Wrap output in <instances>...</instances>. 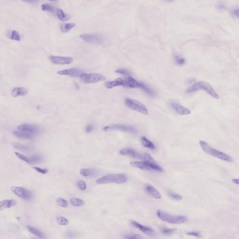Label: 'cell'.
Masks as SVG:
<instances>
[{
  "label": "cell",
  "mask_w": 239,
  "mask_h": 239,
  "mask_svg": "<svg viewBox=\"0 0 239 239\" xmlns=\"http://www.w3.org/2000/svg\"><path fill=\"white\" fill-rule=\"evenodd\" d=\"M199 90H203L206 92L208 94L216 99H218L219 96L216 92L214 88L208 82L201 81L196 82L187 88L185 91L186 93H194Z\"/></svg>",
  "instance_id": "1"
},
{
  "label": "cell",
  "mask_w": 239,
  "mask_h": 239,
  "mask_svg": "<svg viewBox=\"0 0 239 239\" xmlns=\"http://www.w3.org/2000/svg\"><path fill=\"white\" fill-rule=\"evenodd\" d=\"M199 143L200 146L203 151L207 154L216 157L219 159L228 162H232L233 161V158L229 156L228 155L211 147L205 141H200Z\"/></svg>",
  "instance_id": "2"
},
{
  "label": "cell",
  "mask_w": 239,
  "mask_h": 239,
  "mask_svg": "<svg viewBox=\"0 0 239 239\" xmlns=\"http://www.w3.org/2000/svg\"><path fill=\"white\" fill-rule=\"evenodd\" d=\"M157 217L162 220L173 224H181L187 221L188 219L185 216L173 215L164 211L158 210L157 212Z\"/></svg>",
  "instance_id": "3"
},
{
  "label": "cell",
  "mask_w": 239,
  "mask_h": 239,
  "mask_svg": "<svg viewBox=\"0 0 239 239\" xmlns=\"http://www.w3.org/2000/svg\"><path fill=\"white\" fill-rule=\"evenodd\" d=\"M127 178L122 174H111L103 176L96 180V183L99 184L110 183H122L126 182Z\"/></svg>",
  "instance_id": "4"
},
{
  "label": "cell",
  "mask_w": 239,
  "mask_h": 239,
  "mask_svg": "<svg viewBox=\"0 0 239 239\" xmlns=\"http://www.w3.org/2000/svg\"><path fill=\"white\" fill-rule=\"evenodd\" d=\"M125 103L129 108L133 110L139 112V113L145 115L148 114V109L146 106L139 101L130 98H127L125 100Z\"/></svg>",
  "instance_id": "5"
},
{
  "label": "cell",
  "mask_w": 239,
  "mask_h": 239,
  "mask_svg": "<svg viewBox=\"0 0 239 239\" xmlns=\"http://www.w3.org/2000/svg\"><path fill=\"white\" fill-rule=\"evenodd\" d=\"M80 78L84 83L86 84H93L106 80V78L104 76L96 73H83Z\"/></svg>",
  "instance_id": "6"
},
{
  "label": "cell",
  "mask_w": 239,
  "mask_h": 239,
  "mask_svg": "<svg viewBox=\"0 0 239 239\" xmlns=\"http://www.w3.org/2000/svg\"><path fill=\"white\" fill-rule=\"evenodd\" d=\"M11 190L13 194L22 199L30 200L33 198L32 193L24 187L12 186L11 187Z\"/></svg>",
  "instance_id": "7"
},
{
  "label": "cell",
  "mask_w": 239,
  "mask_h": 239,
  "mask_svg": "<svg viewBox=\"0 0 239 239\" xmlns=\"http://www.w3.org/2000/svg\"><path fill=\"white\" fill-rule=\"evenodd\" d=\"M80 38L87 43L93 44H100L103 40L102 36L98 34H82L80 35Z\"/></svg>",
  "instance_id": "8"
},
{
  "label": "cell",
  "mask_w": 239,
  "mask_h": 239,
  "mask_svg": "<svg viewBox=\"0 0 239 239\" xmlns=\"http://www.w3.org/2000/svg\"><path fill=\"white\" fill-rule=\"evenodd\" d=\"M103 130L106 131L109 130H119L131 133H135L136 132V130L133 127L131 126L120 125V124H114L111 126H106L103 128Z\"/></svg>",
  "instance_id": "9"
},
{
  "label": "cell",
  "mask_w": 239,
  "mask_h": 239,
  "mask_svg": "<svg viewBox=\"0 0 239 239\" xmlns=\"http://www.w3.org/2000/svg\"><path fill=\"white\" fill-rule=\"evenodd\" d=\"M51 62L57 65H70L73 63V59L72 57L62 56H50L49 57Z\"/></svg>",
  "instance_id": "10"
},
{
  "label": "cell",
  "mask_w": 239,
  "mask_h": 239,
  "mask_svg": "<svg viewBox=\"0 0 239 239\" xmlns=\"http://www.w3.org/2000/svg\"><path fill=\"white\" fill-rule=\"evenodd\" d=\"M143 160L149 167L150 170H154V171H157V172H162V169L161 167H160L159 165L156 163L154 160L150 155L148 154H145L143 156Z\"/></svg>",
  "instance_id": "11"
},
{
  "label": "cell",
  "mask_w": 239,
  "mask_h": 239,
  "mask_svg": "<svg viewBox=\"0 0 239 239\" xmlns=\"http://www.w3.org/2000/svg\"><path fill=\"white\" fill-rule=\"evenodd\" d=\"M57 73L60 75L69 76L72 77H80L84 73L82 70H80L79 69L72 68L59 71Z\"/></svg>",
  "instance_id": "12"
},
{
  "label": "cell",
  "mask_w": 239,
  "mask_h": 239,
  "mask_svg": "<svg viewBox=\"0 0 239 239\" xmlns=\"http://www.w3.org/2000/svg\"><path fill=\"white\" fill-rule=\"evenodd\" d=\"M18 129L19 130L30 133L34 135L39 133L40 131V128L39 127L30 124H22L18 126Z\"/></svg>",
  "instance_id": "13"
},
{
  "label": "cell",
  "mask_w": 239,
  "mask_h": 239,
  "mask_svg": "<svg viewBox=\"0 0 239 239\" xmlns=\"http://www.w3.org/2000/svg\"><path fill=\"white\" fill-rule=\"evenodd\" d=\"M131 223L134 227H136V228L139 229V230L144 233V234H147V235L150 236H154L155 234V230L150 226L142 225L141 224L134 220L132 221Z\"/></svg>",
  "instance_id": "14"
},
{
  "label": "cell",
  "mask_w": 239,
  "mask_h": 239,
  "mask_svg": "<svg viewBox=\"0 0 239 239\" xmlns=\"http://www.w3.org/2000/svg\"><path fill=\"white\" fill-rule=\"evenodd\" d=\"M105 86L108 89H111L114 87H118V86H122V87H126V79H123L122 78H117L113 81H108L105 83Z\"/></svg>",
  "instance_id": "15"
},
{
  "label": "cell",
  "mask_w": 239,
  "mask_h": 239,
  "mask_svg": "<svg viewBox=\"0 0 239 239\" xmlns=\"http://www.w3.org/2000/svg\"><path fill=\"white\" fill-rule=\"evenodd\" d=\"M171 107L176 111L178 113L181 115H187L191 113L190 110L181 106L179 103L176 102H172L171 103Z\"/></svg>",
  "instance_id": "16"
},
{
  "label": "cell",
  "mask_w": 239,
  "mask_h": 239,
  "mask_svg": "<svg viewBox=\"0 0 239 239\" xmlns=\"http://www.w3.org/2000/svg\"><path fill=\"white\" fill-rule=\"evenodd\" d=\"M13 135L16 137L22 139H32L34 138V135L30 133L23 131H14L13 132Z\"/></svg>",
  "instance_id": "17"
},
{
  "label": "cell",
  "mask_w": 239,
  "mask_h": 239,
  "mask_svg": "<svg viewBox=\"0 0 239 239\" xmlns=\"http://www.w3.org/2000/svg\"><path fill=\"white\" fill-rule=\"evenodd\" d=\"M17 204L16 201L14 199H6L0 202L1 210H3L6 208H11Z\"/></svg>",
  "instance_id": "18"
},
{
  "label": "cell",
  "mask_w": 239,
  "mask_h": 239,
  "mask_svg": "<svg viewBox=\"0 0 239 239\" xmlns=\"http://www.w3.org/2000/svg\"><path fill=\"white\" fill-rule=\"evenodd\" d=\"M126 80V88H140V82L134 79L132 77L129 76Z\"/></svg>",
  "instance_id": "19"
},
{
  "label": "cell",
  "mask_w": 239,
  "mask_h": 239,
  "mask_svg": "<svg viewBox=\"0 0 239 239\" xmlns=\"http://www.w3.org/2000/svg\"><path fill=\"white\" fill-rule=\"evenodd\" d=\"M146 190L151 196L156 199H160L161 198V195L159 192L155 189L153 186L148 185L146 186Z\"/></svg>",
  "instance_id": "20"
},
{
  "label": "cell",
  "mask_w": 239,
  "mask_h": 239,
  "mask_svg": "<svg viewBox=\"0 0 239 239\" xmlns=\"http://www.w3.org/2000/svg\"><path fill=\"white\" fill-rule=\"evenodd\" d=\"M12 95L14 97L24 96L28 93V90L24 88H15L12 90Z\"/></svg>",
  "instance_id": "21"
},
{
  "label": "cell",
  "mask_w": 239,
  "mask_h": 239,
  "mask_svg": "<svg viewBox=\"0 0 239 239\" xmlns=\"http://www.w3.org/2000/svg\"><path fill=\"white\" fill-rule=\"evenodd\" d=\"M97 171L91 169H82L80 170V174L86 177H93L97 174Z\"/></svg>",
  "instance_id": "22"
},
{
  "label": "cell",
  "mask_w": 239,
  "mask_h": 239,
  "mask_svg": "<svg viewBox=\"0 0 239 239\" xmlns=\"http://www.w3.org/2000/svg\"><path fill=\"white\" fill-rule=\"evenodd\" d=\"M120 153L122 155L130 156L132 157H138L139 156L135 151L132 148H124L120 150Z\"/></svg>",
  "instance_id": "23"
},
{
  "label": "cell",
  "mask_w": 239,
  "mask_h": 239,
  "mask_svg": "<svg viewBox=\"0 0 239 239\" xmlns=\"http://www.w3.org/2000/svg\"><path fill=\"white\" fill-rule=\"evenodd\" d=\"M12 146L15 149L24 151H30L33 150V147L29 145H24L20 143H14Z\"/></svg>",
  "instance_id": "24"
},
{
  "label": "cell",
  "mask_w": 239,
  "mask_h": 239,
  "mask_svg": "<svg viewBox=\"0 0 239 239\" xmlns=\"http://www.w3.org/2000/svg\"><path fill=\"white\" fill-rule=\"evenodd\" d=\"M27 229H28L30 233H31V234L39 237L40 238L42 239H45V235L41 231H40L39 229H38V228L33 227V226H27Z\"/></svg>",
  "instance_id": "25"
},
{
  "label": "cell",
  "mask_w": 239,
  "mask_h": 239,
  "mask_svg": "<svg viewBox=\"0 0 239 239\" xmlns=\"http://www.w3.org/2000/svg\"><path fill=\"white\" fill-rule=\"evenodd\" d=\"M140 88H141L144 92L146 93L149 96H151V97L155 96L156 93L154 91L142 82H140Z\"/></svg>",
  "instance_id": "26"
},
{
  "label": "cell",
  "mask_w": 239,
  "mask_h": 239,
  "mask_svg": "<svg viewBox=\"0 0 239 239\" xmlns=\"http://www.w3.org/2000/svg\"><path fill=\"white\" fill-rule=\"evenodd\" d=\"M130 165L134 167L139 168L142 170H150L149 167L145 163V162H131Z\"/></svg>",
  "instance_id": "27"
},
{
  "label": "cell",
  "mask_w": 239,
  "mask_h": 239,
  "mask_svg": "<svg viewBox=\"0 0 239 239\" xmlns=\"http://www.w3.org/2000/svg\"><path fill=\"white\" fill-rule=\"evenodd\" d=\"M76 25L75 23H69V24H62L60 27L61 31L63 33H67L69 32L71 29Z\"/></svg>",
  "instance_id": "28"
},
{
  "label": "cell",
  "mask_w": 239,
  "mask_h": 239,
  "mask_svg": "<svg viewBox=\"0 0 239 239\" xmlns=\"http://www.w3.org/2000/svg\"><path fill=\"white\" fill-rule=\"evenodd\" d=\"M57 16L60 21L65 22L69 19L70 16L66 14L62 9H58L57 10Z\"/></svg>",
  "instance_id": "29"
},
{
  "label": "cell",
  "mask_w": 239,
  "mask_h": 239,
  "mask_svg": "<svg viewBox=\"0 0 239 239\" xmlns=\"http://www.w3.org/2000/svg\"><path fill=\"white\" fill-rule=\"evenodd\" d=\"M141 140L142 145H143L144 147H147V148L152 149V150H154V149H155V147L153 143L151 141H149V140L147 139L146 137H142Z\"/></svg>",
  "instance_id": "30"
},
{
  "label": "cell",
  "mask_w": 239,
  "mask_h": 239,
  "mask_svg": "<svg viewBox=\"0 0 239 239\" xmlns=\"http://www.w3.org/2000/svg\"><path fill=\"white\" fill-rule=\"evenodd\" d=\"M41 9L43 11L53 13L55 10L54 7L50 3L43 4L41 6Z\"/></svg>",
  "instance_id": "31"
},
{
  "label": "cell",
  "mask_w": 239,
  "mask_h": 239,
  "mask_svg": "<svg viewBox=\"0 0 239 239\" xmlns=\"http://www.w3.org/2000/svg\"><path fill=\"white\" fill-rule=\"evenodd\" d=\"M71 204L74 206H81L84 204V202L83 200L78 198H72L70 200Z\"/></svg>",
  "instance_id": "32"
},
{
  "label": "cell",
  "mask_w": 239,
  "mask_h": 239,
  "mask_svg": "<svg viewBox=\"0 0 239 239\" xmlns=\"http://www.w3.org/2000/svg\"><path fill=\"white\" fill-rule=\"evenodd\" d=\"M30 160V164H36L40 163L43 161V157L40 155H34L29 157Z\"/></svg>",
  "instance_id": "33"
},
{
  "label": "cell",
  "mask_w": 239,
  "mask_h": 239,
  "mask_svg": "<svg viewBox=\"0 0 239 239\" xmlns=\"http://www.w3.org/2000/svg\"><path fill=\"white\" fill-rule=\"evenodd\" d=\"M9 38L10 40H16L17 41H20L21 40V36L19 33L16 30H13L12 31V33L10 34Z\"/></svg>",
  "instance_id": "34"
},
{
  "label": "cell",
  "mask_w": 239,
  "mask_h": 239,
  "mask_svg": "<svg viewBox=\"0 0 239 239\" xmlns=\"http://www.w3.org/2000/svg\"><path fill=\"white\" fill-rule=\"evenodd\" d=\"M174 228H169L167 227H162L161 228V231L162 234L165 235H171L176 231Z\"/></svg>",
  "instance_id": "35"
},
{
  "label": "cell",
  "mask_w": 239,
  "mask_h": 239,
  "mask_svg": "<svg viewBox=\"0 0 239 239\" xmlns=\"http://www.w3.org/2000/svg\"><path fill=\"white\" fill-rule=\"evenodd\" d=\"M57 223L60 225L67 226L69 224L68 220L62 216H59L56 219Z\"/></svg>",
  "instance_id": "36"
},
{
  "label": "cell",
  "mask_w": 239,
  "mask_h": 239,
  "mask_svg": "<svg viewBox=\"0 0 239 239\" xmlns=\"http://www.w3.org/2000/svg\"><path fill=\"white\" fill-rule=\"evenodd\" d=\"M124 239H147L138 234L125 235Z\"/></svg>",
  "instance_id": "37"
},
{
  "label": "cell",
  "mask_w": 239,
  "mask_h": 239,
  "mask_svg": "<svg viewBox=\"0 0 239 239\" xmlns=\"http://www.w3.org/2000/svg\"><path fill=\"white\" fill-rule=\"evenodd\" d=\"M57 202L59 206L63 207V208H66L68 206V202L66 200L61 198L57 199Z\"/></svg>",
  "instance_id": "38"
},
{
  "label": "cell",
  "mask_w": 239,
  "mask_h": 239,
  "mask_svg": "<svg viewBox=\"0 0 239 239\" xmlns=\"http://www.w3.org/2000/svg\"><path fill=\"white\" fill-rule=\"evenodd\" d=\"M168 195L170 196V198L173 199L177 201H180L182 199V197L178 194H176V193H174L173 192H169L168 193Z\"/></svg>",
  "instance_id": "39"
},
{
  "label": "cell",
  "mask_w": 239,
  "mask_h": 239,
  "mask_svg": "<svg viewBox=\"0 0 239 239\" xmlns=\"http://www.w3.org/2000/svg\"><path fill=\"white\" fill-rule=\"evenodd\" d=\"M175 61L176 63L179 65V66H183L184 65L185 63V60L184 58L178 56V55H175L174 57Z\"/></svg>",
  "instance_id": "40"
},
{
  "label": "cell",
  "mask_w": 239,
  "mask_h": 239,
  "mask_svg": "<svg viewBox=\"0 0 239 239\" xmlns=\"http://www.w3.org/2000/svg\"><path fill=\"white\" fill-rule=\"evenodd\" d=\"M115 72L118 74H122L124 76H128L130 75V72L129 71L123 68L118 69L116 70Z\"/></svg>",
  "instance_id": "41"
},
{
  "label": "cell",
  "mask_w": 239,
  "mask_h": 239,
  "mask_svg": "<svg viewBox=\"0 0 239 239\" xmlns=\"http://www.w3.org/2000/svg\"><path fill=\"white\" fill-rule=\"evenodd\" d=\"M15 154H16V156L19 159L25 162H26L29 163V164H30V160H29V157H26L24 156V155L19 153L15 152Z\"/></svg>",
  "instance_id": "42"
},
{
  "label": "cell",
  "mask_w": 239,
  "mask_h": 239,
  "mask_svg": "<svg viewBox=\"0 0 239 239\" xmlns=\"http://www.w3.org/2000/svg\"><path fill=\"white\" fill-rule=\"evenodd\" d=\"M33 168L37 172H39L40 173L43 174H45L49 172V170L47 169H42V168L38 167H34Z\"/></svg>",
  "instance_id": "43"
},
{
  "label": "cell",
  "mask_w": 239,
  "mask_h": 239,
  "mask_svg": "<svg viewBox=\"0 0 239 239\" xmlns=\"http://www.w3.org/2000/svg\"><path fill=\"white\" fill-rule=\"evenodd\" d=\"M78 188L81 190H85L87 189V185L85 182L82 180L79 181L78 183Z\"/></svg>",
  "instance_id": "44"
},
{
  "label": "cell",
  "mask_w": 239,
  "mask_h": 239,
  "mask_svg": "<svg viewBox=\"0 0 239 239\" xmlns=\"http://www.w3.org/2000/svg\"><path fill=\"white\" fill-rule=\"evenodd\" d=\"M187 235L188 236H194L199 238L201 237L202 236L200 233L199 232H198V231H193V232H188V233H187Z\"/></svg>",
  "instance_id": "45"
},
{
  "label": "cell",
  "mask_w": 239,
  "mask_h": 239,
  "mask_svg": "<svg viewBox=\"0 0 239 239\" xmlns=\"http://www.w3.org/2000/svg\"><path fill=\"white\" fill-rule=\"evenodd\" d=\"M93 126L92 124H89V125H88L86 127V129H85V131L86 132L90 133L93 130Z\"/></svg>",
  "instance_id": "46"
},
{
  "label": "cell",
  "mask_w": 239,
  "mask_h": 239,
  "mask_svg": "<svg viewBox=\"0 0 239 239\" xmlns=\"http://www.w3.org/2000/svg\"><path fill=\"white\" fill-rule=\"evenodd\" d=\"M74 236H75V235H74V233H73V232H72V231H70V232L68 233L67 237L69 238H73L74 237Z\"/></svg>",
  "instance_id": "47"
},
{
  "label": "cell",
  "mask_w": 239,
  "mask_h": 239,
  "mask_svg": "<svg viewBox=\"0 0 239 239\" xmlns=\"http://www.w3.org/2000/svg\"><path fill=\"white\" fill-rule=\"evenodd\" d=\"M233 14L236 17L239 18V9H236L233 11Z\"/></svg>",
  "instance_id": "48"
},
{
  "label": "cell",
  "mask_w": 239,
  "mask_h": 239,
  "mask_svg": "<svg viewBox=\"0 0 239 239\" xmlns=\"http://www.w3.org/2000/svg\"><path fill=\"white\" fill-rule=\"evenodd\" d=\"M232 182L234 183H235V184L239 185V178L238 179H235V178H234V179H232Z\"/></svg>",
  "instance_id": "49"
}]
</instances>
